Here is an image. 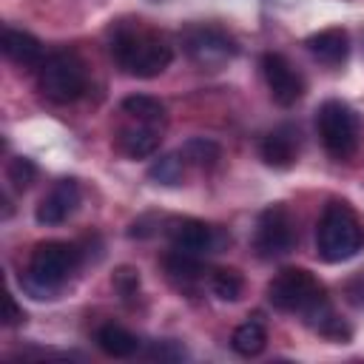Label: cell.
I'll return each mask as SVG.
<instances>
[{
    "label": "cell",
    "mask_w": 364,
    "mask_h": 364,
    "mask_svg": "<svg viewBox=\"0 0 364 364\" xmlns=\"http://www.w3.org/2000/svg\"><path fill=\"white\" fill-rule=\"evenodd\" d=\"M108 51L125 74L139 80H151L162 74L173 60L168 40L142 20L114 23L108 31Z\"/></svg>",
    "instance_id": "obj_1"
},
{
    "label": "cell",
    "mask_w": 364,
    "mask_h": 364,
    "mask_svg": "<svg viewBox=\"0 0 364 364\" xmlns=\"http://www.w3.org/2000/svg\"><path fill=\"white\" fill-rule=\"evenodd\" d=\"M80 264V250L68 242H40L31 250L28 267L20 276L23 290L31 299H54Z\"/></svg>",
    "instance_id": "obj_2"
},
{
    "label": "cell",
    "mask_w": 364,
    "mask_h": 364,
    "mask_svg": "<svg viewBox=\"0 0 364 364\" xmlns=\"http://www.w3.org/2000/svg\"><path fill=\"white\" fill-rule=\"evenodd\" d=\"M364 245V228L347 202H330L316 228V250L324 262H347Z\"/></svg>",
    "instance_id": "obj_3"
},
{
    "label": "cell",
    "mask_w": 364,
    "mask_h": 364,
    "mask_svg": "<svg viewBox=\"0 0 364 364\" xmlns=\"http://www.w3.org/2000/svg\"><path fill=\"white\" fill-rule=\"evenodd\" d=\"M267 301L282 313H299L310 318L318 307L327 304L321 282L304 267H284L267 284Z\"/></svg>",
    "instance_id": "obj_4"
},
{
    "label": "cell",
    "mask_w": 364,
    "mask_h": 364,
    "mask_svg": "<svg viewBox=\"0 0 364 364\" xmlns=\"http://www.w3.org/2000/svg\"><path fill=\"white\" fill-rule=\"evenodd\" d=\"M37 85L48 102L68 105L82 97V91L88 85V74H85L82 60L74 51H57L40 63Z\"/></svg>",
    "instance_id": "obj_5"
},
{
    "label": "cell",
    "mask_w": 364,
    "mask_h": 364,
    "mask_svg": "<svg viewBox=\"0 0 364 364\" xmlns=\"http://www.w3.org/2000/svg\"><path fill=\"white\" fill-rule=\"evenodd\" d=\"M316 128L321 136V145L330 156L336 159H350L358 148V117L350 105L338 102V100H327L318 105L316 114Z\"/></svg>",
    "instance_id": "obj_6"
},
{
    "label": "cell",
    "mask_w": 364,
    "mask_h": 364,
    "mask_svg": "<svg viewBox=\"0 0 364 364\" xmlns=\"http://www.w3.org/2000/svg\"><path fill=\"white\" fill-rule=\"evenodd\" d=\"M182 48L202 68H219L228 60H233L236 51H239L236 40L225 28L210 26V23H193V26H188L182 31Z\"/></svg>",
    "instance_id": "obj_7"
},
{
    "label": "cell",
    "mask_w": 364,
    "mask_h": 364,
    "mask_svg": "<svg viewBox=\"0 0 364 364\" xmlns=\"http://www.w3.org/2000/svg\"><path fill=\"white\" fill-rule=\"evenodd\" d=\"M253 247L262 259H279L296 247V222L284 205H270L259 213Z\"/></svg>",
    "instance_id": "obj_8"
},
{
    "label": "cell",
    "mask_w": 364,
    "mask_h": 364,
    "mask_svg": "<svg viewBox=\"0 0 364 364\" xmlns=\"http://www.w3.org/2000/svg\"><path fill=\"white\" fill-rule=\"evenodd\" d=\"M165 236L171 239V245L176 250H185V253H193V256L216 253L225 245V236L216 228H210L199 219H191V216L168 219L165 222Z\"/></svg>",
    "instance_id": "obj_9"
},
{
    "label": "cell",
    "mask_w": 364,
    "mask_h": 364,
    "mask_svg": "<svg viewBox=\"0 0 364 364\" xmlns=\"http://www.w3.org/2000/svg\"><path fill=\"white\" fill-rule=\"evenodd\" d=\"M262 74H264V82H267V88H270V97H273L279 105L290 108V105H296V102L301 100V94H304V80H301V74H299L282 54L267 51V54L262 57Z\"/></svg>",
    "instance_id": "obj_10"
},
{
    "label": "cell",
    "mask_w": 364,
    "mask_h": 364,
    "mask_svg": "<svg viewBox=\"0 0 364 364\" xmlns=\"http://www.w3.org/2000/svg\"><path fill=\"white\" fill-rule=\"evenodd\" d=\"M80 205V182L77 179H60L54 188L40 199L34 216L40 225H63Z\"/></svg>",
    "instance_id": "obj_11"
},
{
    "label": "cell",
    "mask_w": 364,
    "mask_h": 364,
    "mask_svg": "<svg viewBox=\"0 0 364 364\" xmlns=\"http://www.w3.org/2000/svg\"><path fill=\"white\" fill-rule=\"evenodd\" d=\"M131 119V117H128ZM117 148L131 156V159H142V156H151L159 142H162V128L156 125H148V122H139V119H131L128 125H122L114 136Z\"/></svg>",
    "instance_id": "obj_12"
},
{
    "label": "cell",
    "mask_w": 364,
    "mask_h": 364,
    "mask_svg": "<svg viewBox=\"0 0 364 364\" xmlns=\"http://www.w3.org/2000/svg\"><path fill=\"white\" fill-rule=\"evenodd\" d=\"M259 154H262V159H264L270 168H279V171L290 168V165L296 162V156H299V128H293V125H279V128H273V131L262 139Z\"/></svg>",
    "instance_id": "obj_13"
},
{
    "label": "cell",
    "mask_w": 364,
    "mask_h": 364,
    "mask_svg": "<svg viewBox=\"0 0 364 364\" xmlns=\"http://www.w3.org/2000/svg\"><path fill=\"white\" fill-rule=\"evenodd\" d=\"M162 267H165L168 282L176 284L179 290H188V293L202 282V273H205L199 256L185 253V250H176V247L162 259Z\"/></svg>",
    "instance_id": "obj_14"
},
{
    "label": "cell",
    "mask_w": 364,
    "mask_h": 364,
    "mask_svg": "<svg viewBox=\"0 0 364 364\" xmlns=\"http://www.w3.org/2000/svg\"><path fill=\"white\" fill-rule=\"evenodd\" d=\"M307 51L318 63H324V65H341L347 60V51H350L347 31H341V28H324V31L307 37Z\"/></svg>",
    "instance_id": "obj_15"
},
{
    "label": "cell",
    "mask_w": 364,
    "mask_h": 364,
    "mask_svg": "<svg viewBox=\"0 0 364 364\" xmlns=\"http://www.w3.org/2000/svg\"><path fill=\"white\" fill-rule=\"evenodd\" d=\"M3 54L17 65H40L43 63V46L34 34L20 28L3 31Z\"/></svg>",
    "instance_id": "obj_16"
},
{
    "label": "cell",
    "mask_w": 364,
    "mask_h": 364,
    "mask_svg": "<svg viewBox=\"0 0 364 364\" xmlns=\"http://www.w3.org/2000/svg\"><path fill=\"white\" fill-rule=\"evenodd\" d=\"M94 341L105 355H114V358H128L139 350V338L131 330L119 327V324H102L97 330Z\"/></svg>",
    "instance_id": "obj_17"
},
{
    "label": "cell",
    "mask_w": 364,
    "mask_h": 364,
    "mask_svg": "<svg viewBox=\"0 0 364 364\" xmlns=\"http://www.w3.org/2000/svg\"><path fill=\"white\" fill-rule=\"evenodd\" d=\"M122 114L131 117V119H139V122H148V125H156V128H165V105L154 97H145V94H131L122 100Z\"/></svg>",
    "instance_id": "obj_18"
},
{
    "label": "cell",
    "mask_w": 364,
    "mask_h": 364,
    "mask_svg": "<svg viewBox=\"0 0 364 364\" xmlns=\"http://www.w3.org/2000/svg\"><path fill=\"white\" fill-rule=\"evenodd\" d=\"M264 344H267V333H264V324H262L259 318L242 321V324L233 330V336H230V347H233L239 355H245V358L259 355V353L264 350Z\"/></svg>",
    "instance_id": "obj_19"
},
{
    "label": "cell",
    "mask_w": 364,
    "mask_h": 364,
    "mask_svg": "<svg viewBox=\"0 0 364 364\" xmlns=\"http://www.w3.org/2000/svg\"><path fill=\"white\" fill-rule=\"evenodd\" d=\"M210 290L222 301H239L242 293H245V279L233 267H219V270L210 273Z\"/></svg>",
    "instance_id": "obj_20"
},
{
    "label": "cell",
    "mask_w": 364,
    "mask_h": 364,
    "mask_svg": "<svg viewBox=\"0 0 364 364\" xmlns=\"http://www.w3.org/2000/svg\"><path fill=\"white\" fill-rule=\"evenodd\" d=\"M148 176L159 185H179L182 176H185V159L182 154H165L159 156L151 168H148Z\"/></svg>",
    "instance_id": "obj_21"
},
{
    "label": "cell",
    "mask_w": 364,
    "mask_h": 364,
    "mask_svg": "<svg viewBox=\"0 0 364 364\" xmlns=\"http://www.w3.org/2000/svg\"><path fill=\"white\" fill-rule=\"evenodd\" d=\"M182 154V159L185 162H193V165H199V168H213L216 162H219V145L216 142H210V139H188L185 142V148L179 151Z\"/></svg>",
    "instance_id": "obj_22"
},
{
    "label": "cell",
    "mask_w": 364,
    "mask_h": 364,
    "mask_svg": "<svg viewBox=\"0 0 364 364\" xmlns=\"http://www.w3.org/2000/svg\"><path fill=\"white\" fill-rule=\"evenodd\" d=\"M34 176H37V168H34L31 159L14 156V159L9 162V182H11L17 191H26V188L34 182Z\"/></svg>",
    "instance_id": "obj_23"
},
{
    "label": "cell",
    "mask_w": 364,
    "mask_h": 364,
    "mask_svg": "<svg viewBox=\"0 0 364 364\" xmlns=\"http://www.w3.org/2000/svg\"><path fill=\"white\" fill-rule=\"evenodd\" d=\"M114 287H117V293H119L122 299L136 296V290H139V273H136L134 267H128V264L117 267V273H114Z\"/></svg>",
    "instance_id": "obj_24"
},
{
    "label": "cell",
    "mask_w": 364,
    "mask_h": 364,
    "mask_svg": "<svg viewBox=\"0 0 364 364\" xmlns=\"http://www.w3.org/2000/svg\"><path fill=\"white\" fill-rule=\"evenodd\" d=\"M344 293H347V301H350L353 307L364 310V270H361V273H355V276L347 282Z\"/></svg>",
    "instance_id": "obj_25"
},
{
    "label": "cell",
    "mask_w": 364,
    "mask_h": 364,
    "mask_svg": "<svg viewBox=\"0 0 364 364\" xmlns=\"http://www.w3.org/2000/svg\"><path fill=\"white\" fill-rule=\"evenodd\" d=\"M26 318V313L14 304V296H6V324H20Z\"/></svg>",
    "instance_id": "obj_26"
}]
</instances>
